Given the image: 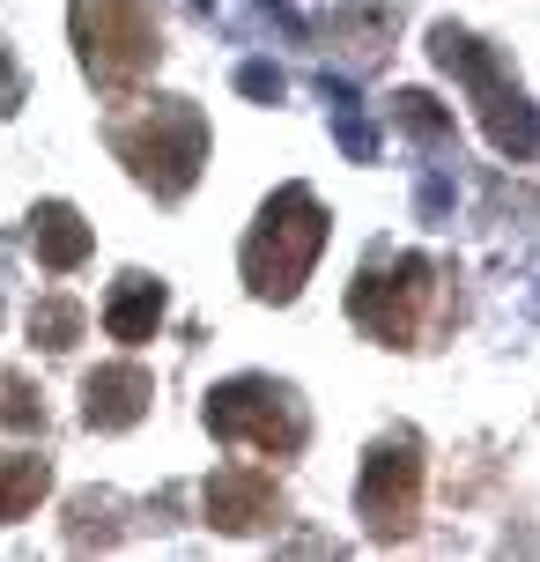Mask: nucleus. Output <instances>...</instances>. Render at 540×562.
Listing matches in <instances>:
<instances>
[{
  "mask_svg": "<svg viewBox=\"0 0 540 562\" xmlns=\"http://www.w3.org/2000/svg\"><path fill=\"white\" fill-rule=\"evenodd\" d=\"M429 53H437V67H452L459 82L474 89V104H482V126H488V140L504 148V156H533L540 148V119H533V104L518 97V82L496 67V53H488L482 37H466V30H437L429 37Z\"/></svg>",
  "mask_w": 540,
  "mask_h": 562,
  "instance_id": "20e7f679",
  "label": "nucleus"
},
{
  "mask_svg": "<svg viewBox=\"0 0 540 562\" xmlns=\"http://www.w3.org/2000/svg\"><path fill=\"white\" fill-rule=\"evenodd\" d=\"M318 252H326V207L304 186H282L259 207L252 237H245V289H252L259 304H289L304 289Z\"/></svg>",
  "mask_w": 540,
  "mask_h": 562,
  "instance_id": "7ed1b4c3",
  "label": "nucleus"
},
{
  "mask_svg": "<svg viewBox=\"0 0 540 562\" xmlns=\"http://www.w3.org/2000/svg\"><path fill=\"white\" fill-rule=\"evenodd\" d=\"M53 488V467L37 451H8L0 459V526H15L23 510H37V496Z\"/></svg>",
  "mask_w": 540,
  "mask_h": 562,
  "instance_id": "f8f14e48",
  "label": "nucleus"
},
{
  "mask_svg": "<svg viewBox=\"0 0 540 562\" xmlns=\"http://www.w3.org/2000/svg\"><path fill=\"white\" fill-rule=\"evenodd\" d=\"M393 112H400V126H415L423 140H445V134H452V119L437 112V97H423V89H400Z\"/></svg>",
  "mask_w": 540,
  "mask_h": 562,
  "instance_id": "4468645a",
  "label": "nucleus"
},
{
  "mask_svg": "<svg viewBox=\"0 0 540 562\" xmlns=\"http://www.w3.org/2000/svg\"><path fill=\"white\" fill-rule=\"evenodd\" d=\"M429 289H437V267L407 252V259H393V267H370V274L348 289V318H356L363 334H378L385 348H407L415 326H423Z\"/></svg>",
  "mask_w": 540,
  "mask_h": 562,
  "instance_id": "423d86ee",
  "label": "nucleus"
},
{
  "mask_svg": "<svg viewBox=\"0 0 540 562\" xmlns=\"http://www.w3.org/2000/svg\"><path fill=\"white\" fill-rule=\"evenodd\" d=\"M207 429L223 445H252L267 459H296L304 451V407L274 378H229L207 393Z\"/></svg>",
  "mask_w": 540,
  "mask_h": 562,
  "instance_id": "39448f33",
  "label": "nucleus"
},
{
  "mask_svg": "<svg viewBox=\"0 0 540 562\" xmlns=\"http://www.w3.org/2000/svg\"><path fill=\"white\" fill-rule=\"evenodd\" d=\"M356 510L370 518V533H378V540H400L407 526H415V510H423V459H415L407 437L370 445L363 481H356Z\"/></svg>",
  "mask_w": 540,
  "mask_h": 562,
  "instance_id": "0eeeda50",
  "label": "nucleus"
},
{
  "mask_svg": "<svg viewBox=\"0 0 540 562\" xmlns=\"http://www.w3.org/2000/svg\"><path fill=\"white\" fill-rule=\"evenodd\" d=\"M200 504H207L215 533H259V526L282 518V481L267 474V467H223V474H207Z\"/></svg>",
  "mask_w": 540,
  "mask_h": 562,
  "instance_id": "6e6552de",
  "label": "nucleus"
},
{
  "mask_svg": "<svg viewBox=\"0 0 540 562\" xmlns=\"http://www.w3.org/2000/svg\"><path fill=\"white\" fill-rule=\"evenodd\" d=\"M30 245H37V267H45V274H75L97 237H89V223L67 200H45V207L30 215Z\"/></svg>",
  "mask_w": 540,
  "mask_h": 562,
  "instance_id": "9d476101",
  "label": "nucleus"
},
{
  "mask_svg": "<svg viewBox=\"0 0 540 562\" xmlns=\"http://www.w3.org/2000/svg\"><path fill=\"white\" fill-rule=\"evenodd\" d=\"M0 422H8V429H37V422H45V400L30 393L23 378H0Z\"/></svg>",
  "mask_w": 540,
  "mask_h": 562,
  "instance_id": "2eb2a0df",
  "label": "nucleus"
},
{
  "mask_svg": "<svg viewBox=\"0 0 540 562\" xmlns=\"http://www.w3.org/2000/svg\"><path fill=\"white\" fill-rule=\"evenodd\" d=\"M75 59L104 97H134L164 59V15L156 0H75Z\"/></svg>",
  "mask_w": 540,
  "mask_h": 562,
  "instance_id": "f257e3e1",
  "label": "nucleus"
},
{
  "mask_svg": "<svg viewBox=\"0 0 540 562\" xmlns=\"http://www.w3.org/2000/svg\"><path fill=\"white\" fill-rule=\"evenodd\" d=\"M148 400H156V385H148L142 363H104V370L82 378V422L89 429H134L148 415Z\"/></svg>",
  "mask_w": 540,
  "mask_h": 562,
  "instance_id": "1a4fd4ad",
  "label": "nucleus"
},
{
  "mask_svg": "<svg viewBox=\"0 0 540 562\" xmlns=\"http://www.w3.org/2000/svg\"><path fill=\"white\" fill-rule=\"evenodd\" d=\"M30 340L37 348H75L82 340V304L75 296H45V304L30 311Z\"/></svg>",
  "mask_w": 540,
  "mask_h": 562,
  "instance_id": "ddd939ff",
  "label": "nucleus"
},
{
  "mask_svg": "<svg viewBox=\"0 0 540 562\" xmlns=\"http://www.w3.org/2000/svg\"><path fill=\"white\" fill-rule=\"evenodd\" d=\"M112 148L156 200H185L200 164H207V119H200V104L164 97V104H148L134 119H112Z\"/></svg>",
  "mask_w": 540,
  "mask_h": 562,
  "instance_id": "f03ea898",
  "label": "nucleus"
},
{
  "mask_svg": "<svg viewBox=\"0 0 540 562\" xmlns=\"http://www.w3.org/2000/svg\"><path fill=\"white\" fill-rule=\"evenodd\" d=\"M15 97H23V75H15V59L0 45V112H15Z\"/></svg>",
  "mask_w": 540,
  "mask_h": 562,
  "instance_id": "dca6fc26",
  "label": "nucleus"
},
{
  "mask_svg": "<svg viewBox=\"0 0 540 562\" xmlns=\"http://www.w3.org/2000/svg\"><path fill=\"white\" fill-rule=\"evenodd\" d=\"M156 326H164V281L126 274V281L112 289V304H104V334L126 340V348H142Z\"/></svg>",
  "mask_w": 540,
  "mask_h": 562,
  "instance_id": "9b49d317",
  "label": "nucleus"
}]
</instances>
